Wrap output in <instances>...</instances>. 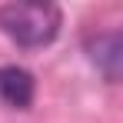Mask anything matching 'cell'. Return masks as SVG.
Masks as SVG:
<instances>
[{
	"label": "cell",
	"mask_w": 123,
	"mask_h": 123,
	"mask_svg": "<svg viewBox=\"0 0 123 123\" xmlns=\"http://www.w3.org/2000/svg\"><path fill=\"white\" fill-rule=\"evenodd\" d=\"M0 30L17 47H27V50L47 47L60 33V7L43 3V0L7 3V7H0Z\"/></svg>",
	"instance_id": "1"
},
{
	"label": "cell",
	"mask_w": 123,
	"mask_h": 123,
	"mask_svg": "<svg viewBox=\"0 0 123 123\" xmlns=\"http://www.w3.org/2000/svg\"><path fill=\"white\" fill-rule=\"evenodd\" d=\"M0 103L13 110H27L33 103V73L17 63L0 67Z\"/></svg>",
	"instance_id": "2"
},
{
	"label": "cell",
	"mask_w": 123,
	"mask_h": 123,
	"mask_svg": "<svg viewBox=\"0 0 123 123\" xmlns=\"http://www.w3.org/2000/svg\"><path fill=\"white\" fill-rule=\"evenodd\" d=\"M86 53L90 60L103 70L106 80H120V63H123V40L117 30L110 33H97L93 40H86Z\"/></svg>",
	"instance_id": "3"
}]
</instances>
